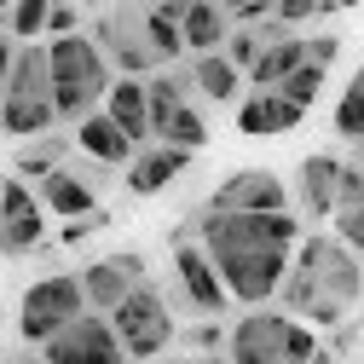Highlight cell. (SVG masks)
<instances>
[{
    "instance_id": "1",
    "label": "cell",
    "mask_w": 364,
    "mask_h": 364,
    "mask_svg": "<svg viewBox=\"0 0 364 364\" xmlns=\"http://www.w3.org/2000/svg\"><path fill=\"white\" fill-rule=\"evenodd\" d=\"M197 243L214 260L225 295L243 306H266L272 295H284L295 243H301V220L295 214H203Z\"/></svg>"
},
{
    "instance_id": "2",
    "label": "cell",
    "mask_w": 364,
    "mask_h": 364,
    "mask_svg": "<svg viewBox=\"0 0 364 364\" xmlns=\"http://www.w3.org/2000/svg\"><path fill=\"white\" fill-rule=\"evenodd\" d=\"M47 64H53V105H58V122L81 127L93 110H105L110 87H116V70L105 64V53L93 47V35H64V41H47Z\"/></svg>"
},
{
    "instance_id": "3",
    "label": "cell",
    "mask_w": 364,
    "mask_h": 364,
    "mask_svg": "<svg viewBox=\"0 0 364 364\" xmlns=\"http://www.w3.org/2000/svg\"><path fill=\"white\" fill-rule=\"evenodd\" d=\"M318 336L306 324H295L289 312H243L232 336H225V358L232 364H312Z\"/></svg>"
},
{
    "instance_id": "4",
    "label": "cell",
    "mask_w": 364,
    "mask_h": 364,
    "mask_svg": "<svg viewBox=\"0 0 364 364\" xmlns=\"http://www.w3.org/2000/svg\"><path fill=\"white\" fill-rule=\"evenodd\" d=\"M75 318H87V295H81V278L75 272H53L23 289V306H18V336L29 347H47L53 336H64Z\"/></svg>"
},
{
    "instance_id": "5",
    "label": "cell",
    "mask_w": 364,
    "mask_h": 364,
    "mask_svg": "<svg viewBox=\"0 0 364 364\" xmlns=\"http://www.w3.org/2000/svg\"><path fill=\"white\" fill-rule=\"evenodd\" d=\"M295 272H301V278L324 295V301H336V306H353V301L364 295V266H358V255H353L341 237H301Z\"/></svg>"
},
{
    "instance_id": "6",
    "label": "cell",
    "mask_w": 364,
    "mask_h": 364,
    "mask_svg": "<svg viewBox=\"0 0 364 364\" xmlns=\"http://www.w3.org/2000/svg\"><path fill=\"white\" fill-rule=\"evenodd\" d=\"M110 330H116V341H122V353L133 364H139V358H162L168 341H173V312H168V301L151 284H139L110 312Z\"/></svg>"
},
{
    "instance_id": "7",
    "label": "cell",
    "mask_w": 364,
    "mask_h": 364,
    "mask_svg": "<svg viewBox=\"0 0 364 364\" xmlns=\"http://www.w3.org/2000/svg\"><path fill=\"white\" fill-rule=\"evenodd\" d=\"M93 47H99L105 64H110L116 75H127V81H151V75L162 70V64L151 58V47H145L139 12H127V6H110V12L93 18Z\"/></svg>"
},
{
    "instance_id": "8",
    "label": "cell",
    "mask_w": 364,
    "mask_h": 364,
    "mask_svg": "<svg viewBox=\"0 0 364 364\" xmlns=\"http://www.w3.org/2000/svg\"><path fill=\"white\" fill-rule=\"evenodd\" d=\"M81 278V295H87V312H99V318H110L133 289L145 284V255L139 249H122V255H105V260H93V266H81L75 272Z\"/></svg>"
},
{
    "instance_id": "9",
    "label": "cell",
    "mask_w": 364,
    "mask_h": 364,
    "mask_svg": "<svg viewBox=\"0 0 364 364\" xmlns=\"http://www.w3.org/2000/svg\"><path fill=\"white\" fill-rule=\"evenodd\" d=\"M41 364H127V353H122V341L110 330V318L87 312L64 336H53L47 347H41Z\"/></svg>"
},
{
    "instance_id": "10",
    "label": "cell",
    "mask_w": 364,
    "mask_h": 364,
    "mask_svg": "<svg viewBox=\"0 0 364 364\" xmlns=\"http://www.w3.org/2000/svg\"><path fill=\"white\" fill-rule=\"evenodd\" d=\"M47 243V208L23 179H0V255H35Z\"/></svg>"
},
{
    "instance_id": "11",
    "label": "cell",
    "mask_w": 364,
    "mask_h": 364,
    "mask_svg": "<svg viewBox=\"0 0 364 364\" xmlns=\"http://www.w3.org/2000/svg\"><path fill=\"white\" fill-rule=\"evenodd\" d=\"M284 203H289V191H284V179L272 168H243V173L214 186L208 214H289Z\"/></svg>"
},
{
    "instance_id": "12",
    "label": "cell",
    "mask_w": 364,
    "mask_h": 364,
    "mask_svg": "<svg viewBox=\"0 0 364 364\" xmlns=\"http://www.w3.org/2000/svg\"><path fill=\"white\" fill-rule=\"evenodd\" d=\"M173 284L197 312H225V284H220L214 260L203 255V243L179 237V232H173Z\"/></svg>"
},
{
    "instance_id": "13",
    "label": "cell",
    "mask_w": 364,
    "mask_h": 364,
    "mask_svg": "<svg viewBox=\"0 0 364 364\" xmlns=\"http://www.w3.org/2000/svg\"><path fill=\"white\" fill-rule=\"evenodd\" d=\"M336 203H341V156L312 151L301 162V214L306 220H336Z\"/></svg>"
},
{
    "instance_id": "14",
    "label": "cell",
    "mask_w": 364,
    "mask_h": 364,
    "mask_svg": "<svg viewBox=\"0 0 364 364\" xmlns=\"http://www.w3.org/2000/svg\"><path fill=\"white\" fill-rule=\"evenodd\" d=\"M41 208H47V214H58V220H93L99 214V197H93V179H87V173H75V168H58V173H47V179H41Z\"/></svg>"
},
{
    "instance_id": "15",
    "label": "cell",
    "mask_w": 364,
    "mask_h": 364,
    "mask_svg": "<svg viewBox=\"0 0 364 364\" xmlns=\"http://www.w3.org/2000/svg\"><path fill=\"white\" fill-rule=\"evenodd\" d=\"M75 145L87 151V162H99V168H133V156H139V145H133L105 110H93L75 127Z\"/></svg>"
},
{
    "instance_id": "16",
    "label": "cell",
    "mask_w": 364,
    "mask_h": 364,
    "mask_svg": "<svg viewBox=\"0 0 364 364\" xmlns=\"http://www.w3.org/2000/svg\"><path fill=\"white\" fill-rule=\"evenodd\" d=\"M186 168H191V151H179V145H151V151L133 156L127 191H133V197H156V191H168Z\"/></svg>"
},
{
    "instance_id": "17",
    "label": "cell",
    "mask_w": 364,
    "mask_h": 364,
    "mask_svg": "<svg viewBox=\"0 0 364 364\" xmlns=\"http://www.w3.org/2000/svg\"><path fill=\"white\" fill-rule=\"evenodd\" d=\"M179 35H186V53L191 58H208V53H225V41H232V18H225V6L191 0V6H179Z\"/></svg>"
},
{
    "instance_id": "18",
    "label": "cell",
    "mask_w": 364,
    "mask_h": 364,
    "mask_svg": "<svg viewBox=\"0 0 364 364\" xmlns=\"http://www.w3.org/2000/svg\"><path fill=\"white\" fill-rule=\"evenodd\" d=\"M0 99H18V105H53V64L47 47H23L12 64V81L0 87ZM58 110V105H53Z\"/></svg>"
},
{
    "instance_id": "19",
    "label": "cell",
    "mask_w": 364,
    "mask_h": 364,
    "mask_svg": "<svg viewBox=\"0 0 364 364\" xmlns=\"http://www.w3.org/2000/svg\"><path fill=\"white\" fill-rule=\"evenodd\" d=\"M105 116L127 133L133 145H145L151 139V93H145V81H127V75H116V87H110V99H105Z\"/></svg>"
},
{
    "instance_id": "20",
    "label": "cell",
    "mask_w": 364,
    "mask_h": 364,
    "mask_svg": "<svg viewBox=\"0 0 364 364\" xmlns=\"http://www.w3.org/2000/svg\"><path fill=\"white\" fill-rule=\"evenodd\" d=\"M306 64V35H284V41H266L260 64L249 70V87L255 93H278V87Z\"/></svg>"
},
{
    "instance_id": "21",
    "label": "cell",
    "mask_w": 364,
    "mask_h": 364,
    "mask_svg": "<svg viewBox=\"0 0 364 364\" xmlns=\"http://www.w3.org/2000/svg\"><path fill=\"white\" fill-rule=\"evenodd\" d=\"M186 75H191V87L203 99H214V105H232L237 93H243V70L225 58V53H208V58H191L186 64Z\"/></svg>"
},
{
    "instance_id": "22",
    "label": "cell",
    "mask_w": 364,
    "mask_h": 364,
    "mask_svg": "<svg viewBox=\"0 0 364 364\" xmlns=\"http://www.w3.org/2000/svg\"><path fill=\"white\" fill-rule=\"evenodd\" d=\"M139 29H145V47L156 64H173L186 58V35H179V6H145L139 12Z\"/></svg>"
},
{
    "instance_id": "23",
    "label": "cell",
    "mask_w": 364,
    "mask_h": 364,
    "mask_svg": "<svg viewBox=\"0 0 364 364\" xmlns=\"http://www.w3.org/2000/svg\"><path fill=\"white\" fill-rule=\"evenodd\" d=\"M145 93H151V139H156V133L191 105V75H168V70H156V75L145 81Z\"/></svg>"
},
{
    "instance_id": "24",
    "label": "cell",
    "mask_w": 364,
    "mask_h": 364,
    "mask_svg": "<svg viewBox=\"0 0 364 364\" xmlns=\"http://www.w3.org/2000/svg\"><path fill=\"white\" fill-rule=\"evenodd\" d=\"M47 6H53V0H18V6H0V29H6L18 47H35V35H47Z\"/></svg>"
},
{
    "instance_id": "25",
    "label": "cell",
    "mask_w": 364,
    "mask_h": 364,
    "mask_svg": "<svg viewBox=\"0 0 364 364\" xmlns=\"http://www.w3.org/2000/svg\"><path fill=\"white\" fill-rule=\"evenodd\" d=\"M64 139H58V133H47V139H35V145H23L18 151V173H35V179H47V173H58L64 168Z\"/></svg>"
},
{
    "instance_id": "26",
    "label": "cell",
    "mask_w": 364,
    "mask_h": 364,
    "mask_svg": "<svg viewBox=\"0 0 364 364\" xmlns=\"http://www.w3.org/2000/svg\"><path fill=\"white\" fill-rule=\"evenodd\" d=\"M156 139H162V145H179V151H191V156H197V151L208 145V122H203V116L186 105V110H179V116H173V122L156 133Z\"/></svg>"
},
{
    "instance_id": "27",
    "label": "cell",
    "mask_w": 364,
    "mask_h": 364,
    "mask_svg": "<svg viewBox=\"0 0 364 364\" xmlns=\"http://www.w3.org/2000/svg\"><path fill=\"white\" fill-rule=\"evenodd\" d=\"M336 133H347V139L364 145V64H358V75L347 81L341 105H336Z\"/></svg>"
},
{
    "instance_id": "28",
    "label": "cell",
    "mask_w": 364,
    "mask_h": 364,
    "mask_svg": "<svg viewBox=\"0 0 364 364\" xmlns=\"http://www.w3.org/2000/svg\"><path fill=\"white\" fill-rule=\"evenodd\" d=\"M260 53H266V23H260V29H232V41H225V58L243 70V81H249V70L260 64Z\"/></svg>"
},
{
    "instance_id": "29",
    "label": "cell",
    "mask_w": 364,
    "mask_h": 364,
    "mask_svg": "<svg viewBox=\"0 0 364 364\" xmlns=\"http://www.w3.org/2000/svg\"><path fill=\"white\" fill-rule=\"evenodd\" d=\"M318 87H324V70H318V64H301V70H295V75L278 87V99H289L295 110H306V105L318 99Z\"/></svg>"
},
{
    "instance_id": "30",
    "label": "cell",
    "mask_w": 364,
    "mask_h": 364,
    "mask_svg": "<svg viewBox=\"0 0 364 364\" xmlns=\"http://www.w3.org/2000/svg\"><path fill=\"white\" fill-rule=\"evenodd\" d=\"M341 208H364V145H358L353 162H341V203H336V214Z\"/></svg>"
},
{
    "instance_id": "31",
    "label": "cell",
    "mask_w": 364,
    "mask_h": 364,
    "mask_svg": "<svg viewBox=\"0 0 364 364\" xmlns=\"http://www.w3.org/2000/svg\"><path fill=\"white\" fill-rule=\"evenodd\" d=\"M260 105H266V133H289V127H301V116H306V110H295V105L278 99V93H260Z\"/></svg>"
},
{
    "instance_id": "32",
    "label": "cell",
    "mask_w": 364,
    "mask_h": 364,
    "mask_svg": "<svg viewBox=\"0 0 364 364\" xmlns=\"http://www.w3.org/2000/svg\"><path fill=\"white\" fill-rule=\"evenodd\" d=\"M81 23H87V12H81V6H64V0H53V6H47V35H53V41L81 35Z\"/></svg>"
},
{
    "instance_id": "33",
    "label": "cell",
    "mask_w": 364,
    "mask_h": 364,
    "mask_svg": "<svg viewBox=\"0 0 364 364\" xmlns=\"http://www.w3.org/2000/svg\"><path fill=\"white\" fill-rule=\"evenodd\" d=\"M336 237H341L353 255H364V208H341V214H336Z\"/></svg>"
},
{
    "instance_id": "34",
    "label": "cell",
    "mask_w": 364,
    "mask_h": 364,
    "mask_svg": "<svg viewBox=\"0 0 364 364\" xmlns=\"http://www.w3.org/2000/svg\"><path fill=\"white\" fill-rule=\"evenodd\" d=\"M237 127L249 133V139H266V105H260V93H249L237 105Z\"/></svg>"
},
{
    "instance_id": "35",
    "label": "cell",
    "mask_w": 364,
    "mask_h": 364,
    "mask_svg": "<svg viewBox=\"0 0 364 364\" xmlns=\"http://www.w3.org/2000/svg\"><path fill=\"white\" fill-rule=\"evenodd\" d=\"M336 53H341V35H306V64L330 70V64H336Z\"/></svg>"
},
{
    "instance_id": "36",
    "label": "cell",
    "mask_w": 364,
    "mask_h": 364,
    "mask_svg": "<svg viewBox=\"0 0 364 364\" xmlns=\"http://www.w3.org/2000/svg\"><path fill=\"white\" fill-rule=\"evenodd\" d=\"M18 53H23V47H18V41H12L6 29H0V87L12 81V64H18Z\"/></svg>"
},
{
    "instance_id": "37",
    "label": "cell",
    "mask_w": 364,
    "mask_h": 364,
    "mask_svg": "<svg viewBox=\"0 0 364 364\" xmlns=\"http://www.w3.org/2000/svg\"><path fill=\"white\" fill-rule=\"evenodd\" d=\"M168 364H179V358H168Z\"/></svg>"
}]
</instances>
